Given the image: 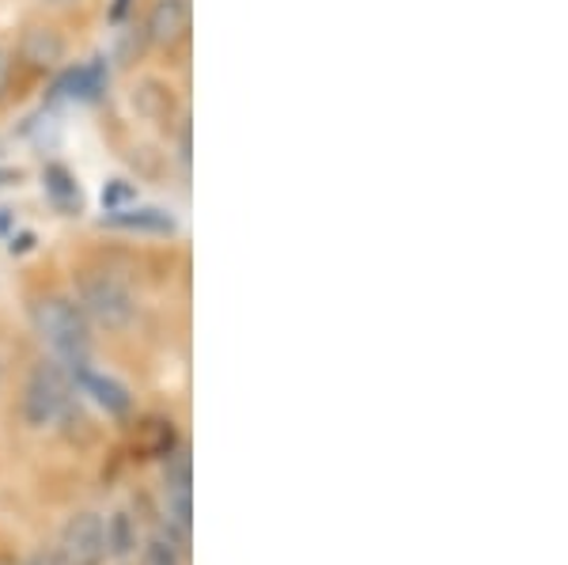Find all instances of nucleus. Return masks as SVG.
I'll list each match as a JSON object with an SVG mask.
<instances>
[{
	"label": "nucleus",
	"instance_id": "obj_1",
	"mask_svg": "<svg viewBox=\"0 0 568 565\" xmlns=\"http://www.w3.org/2000/svg\"><path fill=\"white\" fill-rule=\"evenodd\" d=\"M31 319L39 339L50 345V353L58 357V364H65L69 372L84 369L91 357V334H88V319L72 300L65 296H42L31 304Z\"/></svg>",
	"mask_w": 568,
	"mask_h": 565
},
{
	"label": "nucleus",
	"instance_id": "obj_2",
	"mask_svg": "<svg viewBox=\"0 0 568 565\" xmlns=\"http://www.w3.org/2000/svg\"><path fill=\"white\" fill-rule=\"evenodd\" d=\"M72 414V384L58 361L34 364L23 387V422L31 430H53Z\"/></svg>",
	"mask_w": 568,
	"mask_h": 565
},
{
	"label": "nucleus",
	"instance_id": "obj_3",
	"mask_svg": "<svg viewBox=\"0 0 568 565\" xmlns=\"http://www.w3.org/2000/svg\"><path fill=\"white\" fill-rule=\"evenodd\" d=\"M80 312L95 326L118 334L133 323V293L114 278V273H84L80 278Z\"/></svg>",
	"mask_w": 568,
	"mask_h": 565
},
{
	"label": "nucleus",
	"instance_id": "obj_4",
	"mask_svg": "<svg viewBox=\"0 0 568 565\" xmlns=\"http://www.w3.org/2000/svg\"><path fill=\"white\" fill-rule=\"evenodd\" d=\"M58 554L65 565H103L110 546H106V521L99 513H80L72 516L61 532Z\"/></svg>",
	"mask_w": 568,
	"mask_h": 565
},
{
	"label": "nucleus",
	"instance_id": "obj_5",
	"mask_svg": "<svg viewBox=\"0 0 568 565\" xmlns=\"http://www.w3.org/2000/svg\"><path fill=\"white\" fill-rule=\"evenodd\" d=\"M190 31V4L186 0H155L149 12V42L152 46H179Z\"/></svg>",
	"mask_w": 568,
	"mask_h": 565
},
{
	"label": "nucleus",
	"instance_id": "obj_6",
	"mask_svg": "<svg viewBox=\"0 0 568 565\" xmlns=\"http://www.w3.org/2000/svg\"><path fill=\"white\" fill-rule=\"evenodd\" d=\"M72 380H77V384L84 387V395L95 398V406H103L110 417H125V414H130L133 398H130V391L118 384L114 376H103V372H95L91 364H84V369L72 372Z\"/></svg>",
	"mask_w": 568,
	"mask_h": 565
},
{
	"label": "nucleus",
	"instance_id": "obj_7",
	"mask_svg": "<svg viewBox=\"0 0 568 565\" xmlns=\"http://www.w3.org/2000/svg\"><path fill=\"white\" fill-rule=\"evenodd\" d=\"M20 58L34 72H45L65 58V39H61L53 27H27L23 39H20Z\"/></svg>",
	"mask_w": 568,
	"mask_h": 565
},
{
	"label": "nucleus",
	"instance_id": "obj_8",
	"mask_svg": "<svg viewBox=\"0 0 568 565\" xmlns=\"http://www.w3.org/2000/svg\"><path fill=\"white\" fill-rule=\"evenodd\" d=\"M133 107L141 118H149V122H168V114L175 111V99H171V88L163 84V80H141V84L133 88Z\"/></svg>",
	"mask_w": 568,
	"mask_h": 565
},
{
	"label": "nucleus",
	"instance_id": "obj_9",
	"mask_svg": "<svg viewBox=\"0 0 568 565\" xmlns=\"http://www.w3.org/2000/svg\"><path fill=\"white\" fill-rule=\"evenodd\" d=\"M110 224H118V228H130V232H155V235H168V232H175V216L171 213H163V209H152V205H144V209H110Z\"/></svg>",
	"mask_w": 568,
	"mask_h": 565
},
{
	"label": "nucleus",
	"instance_id": "obj_10",
	"mask_svg": "<svg viewBox=\"0 0 568 565\" xmlns=\"http://www.w3.org/2000/svg\"><path fill=\"white\" fill-rule=\"evenodd\" d=\"M45 198H50V205L58 209V213H80V205H84V198H80V186L72 182V175L65 168H45Z\"/></svg>",
	"mask_w": 568,
	"mask_h": 565
},
{
	"label": "nucleus",
	"instance_id": "obj_11",
	"mask_svg": "<svg viewBox=\"0 0 568 565\" xmlns=\"http://www.w3.org/2000/svg\"><path fill=\"white\" fill-rule=\"evenodd\" d=\"M103 80H106V72H103V65H99V58H95V61H88V65L72 69L69 77L58 84V95H69V99H95L99 91H103Z\"/></svg>",
	"mask_w": 568,
	"mask_h": 565
},
{
	"label": "nucleus",
	"instance_id": "obj_12",
	"mask_svg": "<svg viewBox=\"0 0 568 565\" xmlns=\"http://www.w3.org/2000/svg\"><path fill=\"white\" fill-rule=\"evenodd\" d=\"M106 546H110V554H118V558H125V554L136 546V527H133L130 513L106 516Z\"/></svg>",
	"mask_w": 568,
	"mask_h": 565
},
{
	"label": "nucleus",
	"instance_id": "obj_13",
	"mask_svg": "<svg viewBox=\"0 0 568 565\" xmlns=\"http://www.w3.org/2000/svg\"><path fill=\"white\" fill-rule=\"evenodd\" d=\"M12 65H16L12 50H8V46H0V99H4L8 84H12Z\"/></svg>",
	"mask_w": 568,
	"mask_h": 565
},
{
	"label": "nucleus",
	"instance_id": "obj_14",
	"mask_svg": "<svg viewBox=\"0 0 568 565\" xmlns=\"http://www.w3.org/2000/svg\"><path fill=\"white\" fill-rule=\"evenodd\" d=\"M152 565H179V558H175V551H171L168 543H155L152 546Z\"/></svg>",
	"mask_w": 568,
	"mask_h": 565
},
{
	"label": "nucleus",
	"instance_id": "obj_15",
	"mask_svg": "<svg viewBox=\"0 0 568 565\" xmlns=\"http://www.w3.org/2000/svg\"><path fill=\"white\" fill-rule=\"evenodd\" d=\"M27 565H65V562H61V554H58V551H39Z\"/></svg>",
	"mask_w": 568,
	"mask_h": 565
},
{
	"label": "nucleus",
	"instance_id": "obj_16",
	"mask_svg": "<svg viewBox=\"0 0 568 565\" xmlns=\"http://www.w3.org/2000/svg\"><path fill=\"white\" fill-rule=\"evenodd\" d=\"M122 198H130V186H114L110 194H103V205H106V209H114L118 202H122Z\"/></svg>",
	"mask_w": 568,
	"mask_h": 565
},
{
	"label": "nucleus",
	"instance_id": "obj_17",
	"mask_svg": "<svg viewBox=\"0 0 568 565\" xmlns=\"http://www.w3.org/2000/svg\"><path fill=\"white\" fill-rule=\"evenodd\" d=\"M130 4H133V0H114V8H110V20L122 23V20H125V12H130Z\"/></svg>",
	"mask_w": 568,
	"mask_h": 565
},
{
	"label": "nucleus",
	"instance_id": "obj_18",
	"mask_svg": "<svg viewBox=\"0 0 568 565\" xmlns=\"http://www.w3.org/2000/svg\"><path fill=\"white\" fill-rule=\"evenodd\" d=\"M50 4H77V0H50Z\"/></svg>",
	"mask_w": 568,
	"mask_h": 565
},
{
	"label": "nucleus",
	"instance_id": "obj_19",
	"mask_svg": "<svg viewBox=\"0 0 568 565\" xmlns=\"http://www.w3.org/2000/svg\"><path fill=\"white\" fill-rule=\"evenodd\" d=\"M4 179H12V175H8V171H0V182H4Z\"/></svg>",
	"mask_w": 568,
	"mask_h": 565
}]
</instances>
